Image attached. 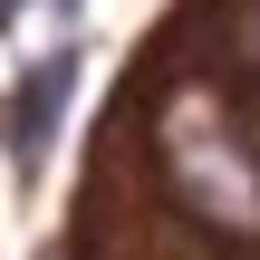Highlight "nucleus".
I'll use <instances>...</instances> for the list:
<instances>
[{"label":"nucleus","instance_id":"nucleus-2","mask_svg":"<svg viewBox=\"0 0 260 260\" xmlns=\"http://www.w3.org/2000/svg\"><path fill=\"white\" fill-rule=\"evenodd\" d=\"M68 96H77V48H48V58L29 68L19 106H10V145H19V164H39V154L58 145V116H68Z\"/></svg>","mask_w":260,"mask_h":260},{"label":"nucleus","instance_id":"nucleus-1","mask_svg":"<svg viewBox=\"0 0 260 260\" xmlns=\"http://www.w3.org/2000/svg\"><path fill=\"white\" fill-rule=\"evenodd\" d=\"M154 164L174 183V203L222 232V241H260V145L222 116V96H174L164 125H154Z\"/></svg>","mask_w":260,"mask_h":260},{"label":"nucleus","instance_id":"nucleus-3","mask_svg":"<svg viewBox=\"0 0 260 260\" xmlns=\"http://www.w3.org/2000/svg\"><path fill=\"white\" fill-rule=\"evenodd\" d=\"M251 145H260V135H251Z\"/></svg>","mask_w":260,"mask_h":260}]
</instances>
